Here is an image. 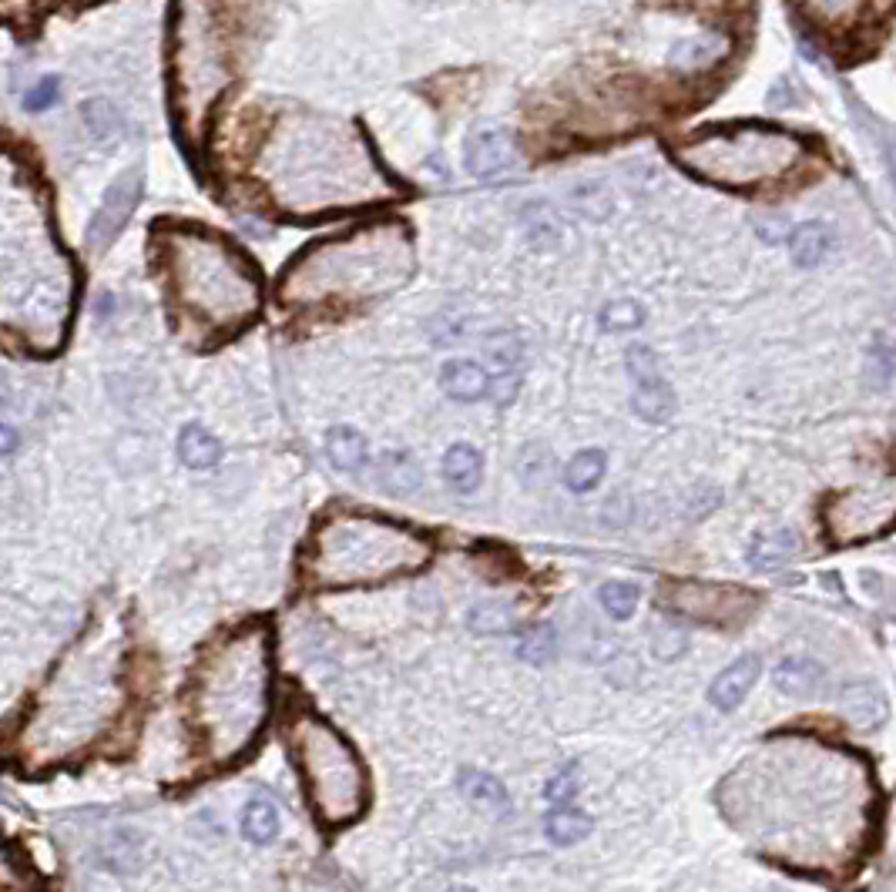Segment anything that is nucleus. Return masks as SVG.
Wrapping results in <instances>:
<instances>
[{"label":"nucleus","instance_id":"nucleus-1","mask_svg":"<svg viewBox=\"0 0 896 892\" xmlns=\"http://www.w3.org/2000/svg\"><path fill=\"white\" fill-rule=\"evenodd\" d=\"M269 668L265 628H246L206 657L191 705L219 758L246 752L259 734L269 705Z\"/></svg>","mask_w":896,"mask_h":892},{"label":"nucleus","instance_id":"nucleus-2","mask_svg":"<svg viewBox=\"0 0 896 892\" xmlns=\"http://www.w3.org/2000/svg\"><path fill=\"white\" fill-rule=\"evenodd\" d=\"M431 540L416 537L407 527L343 517L320 527L309 554V574L320 588H346V585H376L394 574H413L431 561Z\"/></svg>","mask_w":896,"mask_h":892},{"label":"nucleus","instance_id":"nucleus-3","mask_svg":"<svg viewBox=\"0 0 896 892\" xmlns=\"http://www.w3.org/2000/svg\"><path fill=\"white\" fill-rule=\"evenodd\" d=\"M293 755L320 822L346 826L360 819L370 802L366 768L329 721L302 715L293 725Z\"/></svg>","mask_w":896,"mask_h":892},{"label":"nucleus","instance_id":"nucleus-4","mask_svg":"<svg viewBox=\"0 0 896 892\" xmlns=\"http://www.w3.org/2000/svg\"><path fill=\"white\" fill-rule=\"evenodd\" d=\"M802 151L806 145L796 135L775 128L706 131L675 148L688 172L729 188H752L786 175L802 159Z\"/></svg>","mask_w":896,"mask_h":892},{"label":"nucleus","instance_id":"nucleus-5","mask_svg":"<svg viewBox=\"0 0 896 892\" xmlns=\"http://www.w3.org/2000/svg\"><path fill=\"white\" fill-rule=\"evenodd\" d=\"M672 611L702 620V625L732 628L759 607V594L732 585H706V580H675L669 591Z\"/></svg>","mask_w":896,"mask_h":892},{"label":"nucleus","instance_id":"nucleus-6","mask_svg":"<svg viewBox=\"0 0 896 892\" xmlns=\"http://www.w3.org/2000/svg\"><path fill=\"white\" fill-rule=\"evenodd\" d=\"M625 366H629V379H632L635 413L645 423H669L675 413V393H672L669 379L661 376L658 356L648 346H629Z\"/></svg>","mask_w":896,"mask_h":892},{"label":"nucleus","instance_id":"nucleus-7","mask_svg":"<svg viewBox=\"0 0 896 892\" xmlns=\"http://www.w3.org/2000/svg\"><path fill=\"white\" fill-rule=\"evenodd\" d=\"M141 185H145L141 168H128L125 175H119L108 185L104 202H101V209L95 212V218L88 225V246L91 249H104L122 236V228L128 225V218H132V212L141 199Z\"/></svg>","mask_w":896,"mask_h":892},{"label":"nucleus","instance_id":"nucleus-8","mask_svg":"<svg viewBox=\"0 0 896 892\" xmlns=\"http://www.w3.org/2000/svg\"><path fill=\"white\" fill-rule=\"evenodd\" d=\"M463 162L477 178H497L518 162V145L500 128H477L463 145Z\"/></svg>","mask_w":896,"mask_h":892},{"label":"nucleus","instance_id":"nucleus-9","mask_svg":"<svg viewBox=\"0 0 896 892\" xmlns=\"http://www.w3.org/2000/svg\"><path fill=\"white\" fill-rule=\"evenodd\" d=\"M484 353H487V369L494 376V400L500 406H508L514 397H518V386H521V339L514 332H490L487 342H484Z\"/></svg>","mask_w":896,"mask_h":892},{"label":"nucleus","instance_id":"nucleus-10","mask_svg":"<svg viewBox=\"0 0 896 892\" xmlns=\"http://www.w3.org/2000/svg\"><path fill=\"white\" fill-rule=\"evenodd\" d=\"M839 712L846 715V721H853L856 728L873 731L880 725H886L889 718V702L876 681H846L836 694Z\"/></svg>","mask_w":896,"mask_h":892},{"label":"nucleus","instance_id":"nucleus-11","mask_svg":"<svg viewBox=\"0 0 896 892\" xmlns=\"http://www.w3.org/2000/svg\"><path fill=\"white\" fill-rule=\"evenodd\" d=\"M762 675V662H759V654H743V657H735V662L729 668H722L709 688V702L719 708V712H732L746 702V694L756 688Z\"/></svg>","mask_w":896,"mask_h":892},{"label":"nucleus","instance_id":"nucleus-12","mask_svg":"<svg viewBox=\"0 0 896 892\" xmlns=\"http://www.w3.org/2000/svg\"><path fill=\"white\" fill-rule=\"evenodd\" d=\"M440 386L450 400L460 403H474L494 393V376L487 366L474 363V360H450L440 369Z\"/></svg>","mask_w":896,"mask_h":892},{"label":"nucleus","instance_id":"nucleus-13","mask_svg":"<svg viewBox=\"0 0 896 892\" xmlns=\"http://www.w3.org/2000/svg\"><path fill=\"white\" fill-rule=\"evenodd\" d=\"M823 681H826V671L820 662H812V657H786V662H779L772 671V684L789 698L820 694Z\"/></svg>","mask_w":896,"mask_h":892},{"label":"nucleus","instance_id":"nucleus-14","mask_svg":"<svg viewBox=\"0 0 896 892\" xmlns=\"http://www.w3.org/2000/svg\"><path fill=\"white\" fill-rule=\"evenodd\" d=\"M796 554H799V533L789 527H779V530H766V533L752 537L746 561L756 570H775V567H786Z\"/></svg>","mask_w":896,"mask_h":892},{"label":"nucleus","instance_id":"nucleus-15","mask_svg":"<svg viewBox=\"0 0 896 892\" xmlns=\"http://www.w3.org/2000/svg\"><path fill=\"white\" fill-rule=\"evenodd\" d=\"M457 786H460V792H463L466 802L477 805V808H484V812H508V805H511L508 789H503L500 779H494V775H487V771L460 768Z\"/></svg>","mask_w":896,"mask_h":892},{"label":"nucleus","instance_id":"nucleus-16","mask_svg":"<svg viewBox=\"0 0 896 892\" xmlns=\"http://www.w3.org/2000/svg\"><path fill=\"white\" fill-rule=\"evenodd\" d=\"M729 51V41L722 34H698L688 37V41H679L669 54V61L682 71H706L712 64H719Z\"/></svg>","mask_w":896,"mask_h":892},{"label":"nucleus","instance_id":"nucleus-17","mask_svg":"<svg viewBox=\"0 0 896 892\" xmlns=\"http://www.w3.org/2000/svg\"><path fill=\"white\" fill-rule=\"evenodd\" d=\"M444 477L453 490L474 493L484 480V460L471 443H453L444 456Z\"/></svg>","mask_w":896,"mask_h":892},{"label":"nucleus","instance_id":"nucleus-18","mask_svg":"<svg viewBox=\"0 0 896 892\" xmlns=\"http://www.w3.org/2000/svg\"><path fill=\"white\" fill-rule=\"evenodd\" d=\"M833 246H836V239H833L830 225H823V222H806V225L793 228V236H789V252H793L796 265H802V268L820 265L833 252Z\"/></svg>","mask_w":896,"mask_h":892},{"label":"nucleus","instance_id":"nucleus-19","mask_svg":"<svg viewBox=\"0 0 896 892\" xmlns=\"http://www.w3.org/2000/svg\"><path fill=\"white\" fill-rule=\"evenodd\" d=\"M178 460L191 470H209L222 460V443L199 423H188L178 434Z\"/></svg>","mask_w":896,"mask_h":892},{"label":"nucleus","instance_id":"nucleus-20","mask_svg":"<svg viewBox=\"0 0 896 892\" xmlns=\"http://www.w3.org/2000/svg\"><path fill=\"white\" fill-rule=\"evenodd\" d=\"M326 456L336 470L360 474L366 463V443L357 430H349V426H333L326 434Z\"/></svg>","mask_w":896,"mask_h":892},{"label":"nucleus","instance_id":"nucleus-21","mask_svg":"<svg viewBox=\"0 0 896 892\" xmlns=\"http://www.w3.org/2000/svg\"><path fill=\"white\" fill-rule=\"evenodd\" d=\"M376 480L389 493H413L420 487V467L416 460L403 450H386L376 463Z\"/></svg>","mask_w":896,"mask_h":892},{"label":"nucleus","instance_id":"nucleus-22","mask_svg":"<svg viewBox=\"0 0 896 892\" xmlns=\"http://www.w3.org/2000/svg\"><path fill=\"white\" fill-rule=\"evenodd\" d=\"M605 470H608V456L601 450H581L564 467V483L571 493H588L601 483Z\"/></svg>","mask_w":896,"mask_h":892},{"label":"nucleus","instance_id":"nucleus-23","mask_svg":"<svg viewBox=\"0 0 896 892\" xmlns=\"http://www.w3.org/2000/svg\"><path fill=\"white\" fill-rule=\"evenodd\" d=\"M242 836L256 845H269L279 836V812L269 799H252L242 808Z\"/></svg>","mask_w":896,"mask_h":892},{"label":"nucleus","instance_id":"nucleus-24","mask_svg":"<svg viewBox=\"0 0 896 892\" xmlns=\"http://www.w3.org/2000/svg\"><path fill=\"white\" fill-rule=\"evenodd\" d=\"M471 631L477 635H503L518 628V611L508 601H484L471 611Z\"/></svg>","mask_w":896,"mask_h":892},{"label":"nucleus","instance_id":"nucleus-25","mask_svg":"<svg viewBox=\"0 0 896 892\" xmlns=\"http://www.w3.org/2000/svg\"><path fill=\"white\" fill-rule=\"evenodd\" d=\"M544 829H548V836L558 845H574V842H581L584 836L592 832V819L584 816V812L571 808V805H561L558 812H551V816H548Z\"/></svg>","mask_w":896,"mask_h":892},{"label":"nucleus","instance_id":"nucleus-26","mask_svg":"<svg viewBox=\"0 0 896 892\" xmlns=\"http://www.w3.org/2000/svg\"><path fill=\"white\" fill-rule=\"evenodd\" d=\"M638 598H642L638 588L629 585V580H608V585L598 591V601H601L605 614L614 617V620H629L638 611Z\"/></svg>","mask_w":896,"mask_h":892},{"label":"nucleus","instance_id":"nucleus-27","mask_svg":"<svg viewBox=\"0 0 896 892\" xmlns=\"http://www.w3.org/2000/svg\"><path fill=\"white\" fill-rule=\"evenodd\" d=\"M82 122L88 125V131L95 135V138H111V135H119L122 131V111L114 108L111 101H104V98H91V101H85L82 104Z\"/></svg>","mask_w":896,"mask_h":892},{"label":"nucleus","instance_id":"nucleus-28","mask_svg":"<svg viewBox=\"0 0 896 892\" xmlns=\"http://www.w3.org/2000/svg\"><path fill=\"white\" fill-rule=\"evenodd\" d=\"M518 654H521V662H527V665H548L551 657L558 654V635H555V628H551V625H537V628H531V631L521 638Z\"/></svg>","mask_w":896,"mask_h":892},{"label":"nucleus","instance_id":"nucleus-29","mask_svg":"<svg viewBox=\"0 0 896 892\" xmlns=\"http://www.w3.org/2000/svg\"><path fill=\"white\" fill-rule=\"evenodd\" d=\"M645 323V309L635 299H618L601 309V329L605 332H629Z\"/></svg>","mask_w":896,"mask_h":892},{"label":"nucleus","instance_id":"nucleus-30","mask_svg":"<svg viewBox=\"0 0 896 892\" xmlns=\"http://www.w3.org/2000/svg\"><path fill=\"white\" fill-rule=\"evenodd\" d=\"M581 789V765L577 762H568L555 779L548 782V789H544V795H548V802L555 805H571V799L577 795Z\"/></svg>","mask_w":896,"mask_h":892},{"label":"nucleus","instance_id":"nucleus-31","mask_svg":"<svg viewBox=\"0 0 896 892\" xmlns=\"http://www.w3.org/2000/svg\"><path fill=\"white\" fill-rule=\"evenodd\" d=\"M58 98H61V81H58V77H41V81H37V85L27 91L24 104H27L30 111H48Z\"/></svg>","mask_w":896,"mask_h":892},{"label":"nucleus","instance_id":"nucleus-32","mask_svg":"<svg viewBox=\"0 0 896 892\" xmlns=\"http://www.w3.org/2000/svg\"><path fill=\"white\" fill-rule=\"evenodd\" d=\"M873 363L880 366L883 376H896V342H893V346H889V342H880V346L873 349Z\"/></svg>","mask_w":896,"mask_h":892},{"label":"nucleus","instance_id":"nucleus-33","mask_svg":"<svg viewBox=\"0 0 896 892\" xmlns=\"http://www.w3.org/2000/svg\"><path fill=\"white\" fill-rule=\"evenodd\" d=\"M886 165H889V175L896 181V138H889V145H886Z\"/></svg>","mask_w":896,"mask_h":892},{"label":"nucleus","instance_id":"nucleus-34","mask_svg":"<svg viewBox=\"0 0 896 892\" xmlns=\"http://www.w3.org/2000/svg\"><path fill=\"white\" fill-rule=\"evenodd\" d=\"M11 450H14V430L4 426V453H11Z\"/></svg>","mask_w":896,"mask_h":892},{"label":"nucleus","instance_id":"nucleus-35","mask_svg":"<svg viewBox=\"0 0 896 892\" xmlns=\"http://www.w3.org/2000/svg\"><path fill=\"white\" fill-rule=\"evenodd\" d=\"M450 892H477V889H471V885H453Z\"/></svg>","mask_w":896,"mask_h":892}]
</instances>
